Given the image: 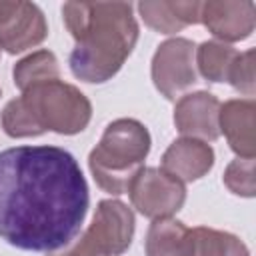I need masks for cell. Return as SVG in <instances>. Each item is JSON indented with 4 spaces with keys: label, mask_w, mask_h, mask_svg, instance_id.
Returning a JSON list of instances; mask_svg holds the SVG:
<instances>
[{
    "label": "cell",
    "mask_w": 256,
    "mask_h": 256,
    "mask_svg": "<svg viewBox=\"0 0 256 256\" xmlns=\"http://www.w3.org/2000/svg\"><path fill=\"white\" fill-rule=\"evenodd\" d=\"M90 206L76 158L58 146L0 152V238L30 252H56L80 232Z\"/></svg>",
    "instance_id": "cell-1"
},
{
    "label": "cell",
    "mask_w": 256,
    "mask_h": 256,
    "mask_svg": "<svg viewBox=\"0 0 256 256\" xmlns=\"http://www.w3.org/2000/svg\"><path fill=\"white\" fill-rule=\"evenodd\" d=\"M64 24L74 38L70 72L88 84L108 82L138 42V22L128 2H64Z\"/></svg>",
    "instance_id": "cell-2"
},
{
    "label": "cell",
    "mask_w": 256,
    "mask_h": 256,
    "mask_svg": "<svg viewBox=\"0 0 256 256\" xmlns=\"http://www.w3.org/2000/svg\"><path fill=\"white\" fill-rule=\"evenodd\" d=\"M92 118L90 100L64 80L34 84L10 100L2 114V130L10 138H32L44 132L72 136L82 132Z\"/></svg>",
    "instance_id": "cell-3"
},
{
    "label": "cell",
    "mask_w": 256,
    "mask_h": 256,
    "mask_svg": "<svg viewBox=\"0 0 256 256\" xmlns=\"http://www.w3.org/2000/svg\"><path fill=\"white\" fill-rule=\"evenodd\" d=\"M150 144V132L142 122L134 118L110 122L88 156V166L96 184L114 196L128 192L130 182L140 168H144Z\"/></svg>",
    "instance_id": "cell-4"
},
{
    "label": "cell",
    "mask_w": 256,
    "mask_h": 256,
    "mask_svg": "<svg viewBox=\"0 0 256 256\" xmlns=\"http://www.w3.org/2000/svg\"><path fill=\"white\" fill-rule=\"evenodd\" d=\"M134 212L120 200H100L88 228L48 256H120L134 238Z\"/></svg>",
    "instance_id": "cell-5"
},
{
    "label": "cell",
    "mask_w": 256,
    "mask_h": 256,
    "mask_svg": "<svg viewBox=\"0 0 256 256\" xmlns=\"http://www.w3.org/2000/svg\"><path fill=\"white\" fill-rule=\"evenodd\" d=\"M194 42L178 36L162 42L156 48L152 56L150 74L156 90L166 100H176L184 96V92L198 82V74L194 68Z\"/></svg>",
    "instance_id": "cell-6"
},
{
    "label": "cell",
    "mask_w": 256,
    "mask_h": 256,
    "mask_svg": "<svg viewBox=\"0 0 256 256\" xmlns=\"http://www.w3.org/2000/svg\"><path fill=\"white\" fill-rule=\"evenodd\" d=\"M132 206L146 218H172L186 202V186L160 168H140L128 186Z\"/></svg>",
    "instance_id": "cell-7"
},
{
    "label": "cell",
    "mask_w": 256,
    "mask_h": 256,
    "mask_svg": "<svg viewBox=\"0 0 256 256\" xmlns=\"http://www.w3.org/2000/svg\"><path fill=\"white\" fill-rule=\"evenodd\" d=\"M48 36L44 12L32 2L0 0V48L20 54L42 44Z\"/></svg>",
    "instance_id": "cell-8"
},
{
    "label": "cell",
    "mask_w": 256,
    "mask_h": 256,
    "mask_svg": "<svg viewBox=\"0 0 256 256\" xmlns=\"http://www.w3.org/2000/svg\"><path fill=\"white\" fill-rule=\"evenodd\" d=\"M200 22L218 42H240L254 32L252 0H208L200 6Z\"/></svg>",
    "instance_id": "cell-9"
},
{
    "label": "cell",
    "mask_w": 256,
    "mask_h": 256,
    "mask_svg": "<svg viewBox=\"0 0 256 256\" xmlns=\"http://www.w3.org/2000/svg\"><path fill=\"white\" fill-rule=\"evenodd\" d=\"M218 110L220 100L212 92H188L180 96L174 106V126L186 138L214 142L220 136Z\"/></svg>",
    "instance_id": "cell-10"
},
{
    "label": "cell",
    "mask_w": 256,
    "mask_h": 256,
    "mask_svg": "<svg viewBox=\"0 0 256 256\" xmlns=\"http://www.w3.org/2000/svg\"><path fill=\"white\" fill-rule=\"evenodd\" d=\"M218 130L226 136L230 150L238 158L256 154V102L254 98H232L220 104Z\"/></svg>",
    "instance_id": "cell-11"
},
{
    "label": "cell",
    "mask_w": 256,
    "mask_h": 256,
    "mask_svg": "<svg viewBox=\"0 0 256 256\" xmlns=\"http://www.w3.org/2000/svg\"><path fill=\"white\" fill-rule=\"evenodd\" d=\"M214 158V150L208 142L182 136L174 140L162 154L160 170L180 180L182 184L196 182L212 170Z\"/></svg>",
    "instance_id": "cell-12"
},
{
    "label": "cell",
    "mask_w": 256,
    "mask_h": 256,
    "mask_svg": "<svg viewBox=\"0 0 256 256\" xmlns=\"http://www.w3.org/2000/svg\"><path fill=\"white\" fill-rule=\"evenodd\" d=\"M202 2H140L138 12L148 28L160 34H176L200 22Z\"/></svg>",
    "instance_id": "cell-13"
},
{
    "label": "cell",
    "mask_w": 256,
    "mask_h": 256,
    "mask_svg": "<svg viewBox=\"0 0 256 256\" xmlns=\"http://www.w3.org/2000/svg\"><path fill=\"white\" fill-rule=\"evenodd\" d=\"M146 256H192V228L174 218L154 220L144 240Z\"/></svg>",
    "instance_id": "cell-14"
},
{
    "label": "cell",
    "mask_w": 256,
    "mask_h": 256,
    "mask_svg": "<svg viewBox=\"0 0 256 256\" xmlns=\"http://www.w3.org/2000/svg\"><path fill=\"white\" fill-rule=\"evenodd\" d=\"M12 78L16 88L22 92L34 84H42L48 80H58L60 78V64L54 52L50 50H36L22 60H18L12 68Z\"/></svg>",
    "instance_id": "cell-15"
},
{
    "label": "cell",
    "mask_w": 256,
    "mask_h": 256,
    "mask_svg": "<svg viewBox=\"0 0 256 256\" xmlns=\"http://www.w3.org/2000/svg\"><path fill=\"white\" fill-rule=\"evenodd\" d=\"M192 256H250L246 244L224 230L196 226L192 228Z\"/></svg>",
    "instance_id": "cell-16"
},
{
    "label": "cell",
    "mask_w": 256,
    "mask_h": 256,
    "mask_svg": "<svg viewBox=\"0 0 256 256\" xmlns=\"http://www.w3.org/2000/svg\"><path fill=\"white\" fill-rule=\"evenodd\" d=\"M236 56L238 50L234 46L218 40H206L196 48L194 62L208 82H226L230 66Z\"/></svg>",
    "instance_id": "cell-17"
},
{
    "label": "cell",
    "mask_w": 256,
    "mask_h": 256,
    "mask_svg": "<svg viewBox=\"0 0 256 256\" xmlns=\"http://www.w3.org/2000/svg\"><path fill=\"white\" fill-rule=\"evenodd\" d=\"M224 184L226 188L244 198H252L256 192L254 184V158H236L228 164L224 172Z\"/></svg>",
    "instance_id": "cell-18"
},
{
    "label": "cell",
    "mask_w": 256,
    "mask_h": 256,
    "mask_svg": "<svg viewBox=\"0 0 256 256\" xmlns=\"http://www.w3.org/2000/svg\"><path fill=\"white\" fill-rule=\"evenodd\" d=\"M254 56H256V50L250 48L246 52H238V56L234 58L232 66H230V72H228V78L226 82L238 90L240 94L252 98L254 92H256V80H254Z\"/></svg>",
    "instance_id": "cell-19"
}]
</instances>
